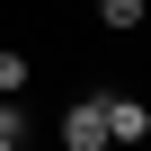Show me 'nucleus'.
<instances>
[{"mask_svg": "<svg viewBox=\"0 0 151 151\" xmlns=\"http://www.w3.org/2000/svg\"><path fill=\"white\" fill-rule=\"evenodd\" d=\"M62 151H107V107H98V89L62 107Z\"/></svg>", "mask_w": 151, "mask_h": 151, "instance_id": "f257e3e1", "label": "nucleus"}, {"mask_svg": "<svg viewBox=\"0 0 151 151\" xmlns=\"http://www.w3.org/2000/svg\"><path fill=\"white\" fill-rule=\"evenodd\" d=\"M98 107H107V142H142L151 133V107L133 89H98Z\"/></svg>", "mask_w": 151, "mask_h": 151, "instance_id": "f03ea898", "label": "nucleus"}, {"mask_svg": "<svg viewBox=\"0 0 151 151\" xmlns=\"http://www.w3.org/2000/svg\"><path fill=\"white\" fill-rule=\"evenodd\" d=\"M151 18V0H98V27H116V36H133Z\"/></svg>", "mask_w": 151, "mask_h": 151, "instance_id": "7ed1b4c3", "label": "nucleus"}, {"mask_svg": "<svg viewBox=\"0 0 151 151\" xmlns=\"http://www.w3.org/2000/svg\"><path fill=\"white\" fill-rule=\"evenodd\" d=\"M27 71H36V62H27L18 45H0V98H18V89H27Z\"/></svg>", "mask_w": 151, "mask_h": 151, "instance_id": "20e7f679", "label": "nucleus"}, {"mask_svg": "<svg viewBox=\"0 0 151 151\" xmlns=\"http://www.w3.org/2000/svg\"><path fill=\"white\" fill-rule=\"evenodd\" d=\"M27 133H36V124H27V107H18V98H0V142H27Z\"/></svg>", "mask_w": 151, "mask_h": 151, "instance_id": "39448f33", "label": "nucleus"}, {"mask_svg": "<svg viewBox=\"0 0 151 151\" xmlns=\"http://www.w3.org/2000/svg\"><path fill=\"white\" fill-rule=\"evenodd\" d=\"M0 151H27V142H0Z\"/></svg>", "mask_w": 151, "mask_h": 151, "instance_id": "423d86ee", "label": "nucleus"}]
</instances>
